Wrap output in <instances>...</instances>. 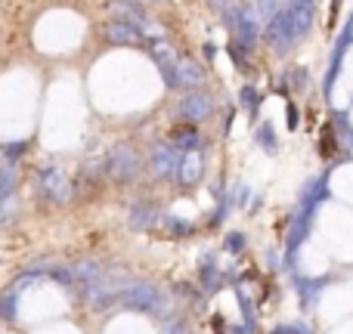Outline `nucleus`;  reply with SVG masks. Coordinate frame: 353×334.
Here are the masks:
<instances>
[{"instance_id": "obj_8", "label": "nucleus", "mask_w": 353, "mask_h": 334, "mask_svg": "<svg viewBox=\"0 0 353 334\" xmlns=\"http://www.w3.org/2000/svg\"><path fill=\"white\" fill-rule=\"evenodd\" d=\"M205 84V72H201L199 62L192 59H176V87H189V90H199Z\"/></svg>"}, {"instance_id": "obj_7", "label": "nucleus", "mask_w": 353, "mask_h": 334, "mask_svg": "<svg viewBox=\"0 0 353 334\" xmlns=\"http://www.w3.org/2000/svg\"><path fill=\"white\" fill-rule=\"evenodd\" d=\"M180 115L186 118L189 124L208 121V118L214 115V99L208 96V93H201V90L189 93V96H186V99H183V103H180Z\"/></svg>"}, {"instance_id": "obj_25", "label": "nucleus", "mask_w": 353, "mask_h": 334, "mask_svg": "<svg viewBox=\"0 0 353 334\" xmlns=\"http://www.w3.org/2000/svg\"><path fill=\"white\" fill-rule=\"evenodd\" d=\"M239 99H242V105H245L248 112H257V105H261V96H257L254 87H245L242 96H239Z\"/></svg>"}, {"instance_id": "obj_27", "label": "nucleus", "mask_w": 353, "mask_h": 334, "mask_svg": "<svg viewBox=\"0 0 353 334\" xmlns=\"http://www.w3.org/2000/svg\"><path fill=\"white\" fill-rule=\"evenodd\" d=\"M276 12H279V10H276V0H257V16H270V19H273Z\"/></svg>"}, {"instance_id": "obj_20", "label": "nucleus", "mask_w": 353, "mask_h": 334, "mask_svg": "<svg viewBox=\"0 0 353 334\" xmlns=\"http://www.w3.org/2000/svg\"><path fill=\"white\" fill-rule=\"evenodd\" d=\"M161 226H165L171 236H189V232H192V223H186V220H180V217H161Z\"/></svg>"}, {"instance_id": "obj_17", "label": "nucleus", "mask_w": 353, "mask_h": 334, "mask_svg": "<svg viewBox=\"0 0 353 334\" xmlns=\"http://www.w3.org/2000/svg\"><path fill=\"white\" fill-rule=\"evenodd\" d=\"M43 279H53L56 285L72 288L78 282V275H74V267H47L43 269Z\"/></svg>"}, {"instance_id": "obj_16", "label": "nucleus", "mask_w": 353, "mask_h": 334, "mask_svg": "<svg viewBox=\"0 0 353 334\" xmlns=\"http://www.w3.org/2000/svg\"><path fill=\"white\" fill-rule=\"evenodd\" d=\"M236 34H239V43H242V47H251V43L257 41V16H254V12L245 10V16H242V22H239Z\"/></svg>"}, {"instance_id": "obj_5", "label": "nucleus", "mask_w": 353, "mask_h": 334, "mask_svg": "<svg viewBox=\"0 0 353 334\" xmlns=\"http://www.w3.org/2000/svg\"><path fill=\"white\" fill-rule=\"evenodd\" d=\"M84 300H87V306L90 310H109L115 300H121V291L115 288V282L112 279H97V282H87L84 285Z\"/></svg>"}, {"instance_id": "obj_15", "label": "nucleus", "mask_w": 353, "mask_h": 334, "mask_svg": "<svg viewBox=\"0 0 353 334\" xmlns=\"http://www.w3.org/2000/svg\"><path fill=\"white\" fill-rule=\"evenodd\" d=\"M329 285V279H294V291L301 294V300H304V306L310 310L313 300H316V294L323 291V288Z\"/></svg>"}, {"instance_id": "obj_14", "label": "nucleus", "mask_w": 353, "mask_h": 334, "mask_svg": "<svg viewBox=\"0 0 353 334\" xmlns=\"http://www.w3.org/2000/svg\"><path fill=\"white\" fill-rule=\"evenodd\" d=\"M307 229H310V217H294V223H292V232H288V242H285V254H288V260L294 257V251L304 244V238H307Z\"/></svg>"}, {"instance_id": "obj_4", "label": "nucleus", "mask_w": 353, "mask_h": 334, "mask_svg": "<svg viewBox=\"0 0 353 334\" xmlns=\"http://www.w3.org/2000/svg\"><path fill=\"white\" fill-rule=\"evenodd\" d=\"M298 28H294V19H292V10H279L267 25V41L273 50H288L294 41H298Z\"/></svg>"}, {"instance_id": "obj_11", "label": "nucleus", "mask_w": 353, "mask_h": 334, "mask_svg": "<svg viewBox=\"0 0 353 334\" xmlns=\"http://www.w3.org/2000/svg\"><path fill=\"white\" fill-rule=\"evenodd\" d=\"M171 146H176L180 152H195V149L201 146V134H199V127H192V124L174 127V130H171Z\"/></svg>"}, {"instance_id": "obj_18", "label": "nucleus", "mask_w": 353, "mask_h": 334, "mask_svg": "<svg viewBox=\"0 0 353 334\" xmlns=\"http://www.w3.org/2000/svg\"><path fill=\"white\" fill-rule=\"evenodd\" d=\"M236 294H239V306H242V316H245V328H248V334H254V328H257L254 304H251V300L245 298V291H236Z\"/></svg>"}, {"instance_id": "obj_26", "label": "nucleus", "mask_w": 353, "mask_h": 334, "mask_svg": "<svg viewBox=\"0 0 353 334\" xmlns=\"http://www.w3.org/2000/svg\"><path fill=\"white\" fill-rule=\"evenodd\" d=\"M161 334H189V325L183 322V319H165Z\"/></svg>"}, {"instance_id": "obj_24", "label": "nucleus", "mask_w": 353, "mask_h": 334, "mask_svg": "<svg viewBox=\"0 0 353 334\" xmlns=\"http://www.w3.org/2000/svg\"><path fill=\"white\" fill-rule=\"evenodd\" d=\"M223 248L230 251V254H239V251L245 248V236L242 232H230V236L223 238Z\"/></svg>"}, {"instance_id": "obj_2", "label": "nucleus", "mask_w": 353, "mask_h": 334, "mask_svg": "<svg viewBox=\"0 0 353 334\" xmlns=\"http://www.w3.org/2000/svg\"><path fill=\"white\" fill-rule=\"evenodd\" d=\"M105 170L115 182H130L137 174H140V155L130 146H115L105 158Z\"/></svg>"}, {"instance_id": "obj_23", "label": "nucleus", "mask_w": 353, "mask_h": 334, "mask_svg": "<svg viewBox=\"0 0 353 334\" xmlns=\"http://www.w3.org/2000/svg\"><path fill=\"white\" fill-rule=\"evenodd\" d=\"M257 143H261L267 152H276V130L270 127V124H263V127L257 130Z\"/></svg>"}, {"instance_id": "obj_1", "label": "nucleus", "mask_w": 353, "mask_h": 334, "mask_svg": "<svg viewBox=\"0 0 353 334\" xmlns=\"http://www.w3.org/2000/svg\"><path fill=\"white\" fill-rule=\"evenodd\" d=\"M121 304L128 306V310L168 316V298L161 288L152 285V282H130L128 288H121Z\"/></svg>"}, {"instance_id": "obj_21", "label": "nucleus", "mask_w": 353, "mask_h": 334, "mask_svg": "<svg viewBox=\"0 0 353 334\" xmlns=\"http://www.w3.org/2000/svg\"><path fill=\"white\" fill-rule=\"evenodd\" d=\"M25 149H28V143H3V165H16L19 155H25Z\"/></svg>"}, {"instance_id": "obj_28", "label": "nucleus", "mask_w": 353, "mask_h": 334, "mask_svg": "<svg viewBox=\"0 0 353 334\" xmlns=\"http://www.w3.org/2000/svg\"><path fill=\"white\" fill-rule=\"evenodd\" d=\"M273 334H310L307 325H279V328H273Z\"/></svg>"}, {"instance_id": "obj_6", "label": "nucleus", "mask_w": 353, "mask_h": 334, "mask_svg": "<svg viewBox=\"0 0 353 334\" xmlns=\"http://www.w3.org/2000/svg\"><path fill=\"white\" fill-rule=\"evenodd\" d=\"M149 167H152L155 176H180V167H183L180 149L171 146V143H161V146H155L152 155H149Z\"/></svg>"}, {"instance_id": "obj_19", "label": "nucleus", "mask_w": 353, "mask_h": 334, "mask_svg": "<svg viewBox=\"0 0 353 334\" xmlns=\"http://www.w3.org/2000/svg\"><path fill=\"white\" fill-rule=\"evenodd\" d=\"M16 174H12V165H3V170H0V198L10 201L12 198V189H16Z\"/></svg>"}, {"instance_id": "obj_31", "label": "nucleus", "mask_w": 353, "mask_h": 334, "mask_svg": "<svg viewBox=\"0 0 353 334\" xmlns=\"http://www.w3.org/2000/svg\"><path fill=\"white\" fill-rule=\"evenodd\" d=\"M130 3H137V6H140V3H149V0H130Z\"/></svg>"}, {"instance_id": "obj_29", "label": "nucleus", "mask_w": 353, "mask_h": 334, "mask_svg": "<svg viewBox=\"0 0 353 334\" xmlns=\"http://www.w3.org/2000/svg\"><path fill=\"white\" fill-rule=\"evenodd\" d=\"M248 198H251V189H248V186H242V189L236 192V201H239V205H245Z\"/></svg>"}, {"instance_id": "obj_30", "label": "nucleus", "mask_w": 353, "mask_h": 334, "mask_svg": "<svg viewBox=\"0 0 353 334\" xmlns=\"http://www.w3.org/2000/svg\"><path fill=\"white\" fill-rule=\"evenodd\" d=\"M211 6H214V10L223 12V10H230V0H211Z\"/></svg>"}, {"instance_id": "obj_22", "label": "nucleus", "mask_w": 353, "mask_h": 334, "mask_svg": "<svg viewBox=\"0 0 353 334\" xmlns=\"http://www.w3.org/2000/svg\"><path fill=\"white\" fill-rule=\"evenodd\" d=\"M16 298H19V294L12 291V288L3 294V304H0V313H3L6 322H12V319H16Z\"/></svg>"}, {"instance_id": "obj_12", "label": "nucleus", "mask_w": 353, "mask_h": 334, "mask_svg": "<svg viewBox=\"0 0 353 334\" xmlns=\"http://www.w3.org/2000/svg\"><path fill=\"white\" fill-rule=\"evenodd\" d=\"M105 37H109L112 43H128V47H134V43H140V28L115 19V22L105 25Z\"/></svg>"}, {"instance_id": "obj_3", "label": "nucleus", "mask_w": 353, "mask_h": 334, "mask_svg": "<svg viewBox=\"0 0 353 334\" xmlns=\"http://www.w3.org/2000/svg\"><path fill=\"white\" fill-rule=\"evenodd\" d=\"M37 192L50 201V205H62L72 198V182L59 167H47L37 174Z\"/></svg>"}, {"instance_id": "obj_9", "label": "nucleus", "mask_w": 353, "mask_h": 334, "mask_svg": "<svg viewBox=\"0 0 353 334\" xmlns=\"http://www.w3.org/2000/svg\"><path fill=\"white\" fill-rule=\"evenodd\" d=\"M201 174H205V155L201 152L183 155V167H180V176H176V180H180L183 186H195V182L201 180Z\"/></svg>"}, {"instance_id": "obj_10", "label": "nucleus", "mask_w": 353, "mask_h": 334, "mask_svg": "<svg viewBox=\"0 0 353 334\" xmlns=\"http://www.w3.org/2000/svg\"><path fill=\"white\" fill-rule=\"evenodd\" d=\"M155 223H161L159 207L155 205H134L130 207V226H134L137 232H149Z\"/></svg>"}, {"instance_id": "obj_13", "label": "nucleus", "mask_w": 353, "mask_h": 334, "mask_svg": "<svg viewBox=\"0 0 353 334\" xmlns=\"http://www.w3.org/2000/svg\"><path fill=\"white\" fill-rule=\"evenodd\" d=\"M199 282H201V291H205V294L217 291V288L223 285V273L217 269V263H214L211 254H208L205 260L199 263Z\"/></svg>"}]
</instances>
